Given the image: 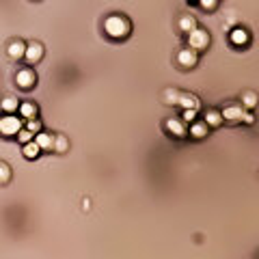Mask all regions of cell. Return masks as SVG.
<instances>
[{"mask_svg": "<svg viewBox=\"0 0 259 259\" xmlns=\"http://www.w3.org/2000/svg\"><path fill=\"white\" fill-rule=\"evenodd\" d=\"M177 26H180L181 32H186L188 35V32H192L199 24H197V18H194V15H181L180 22H177Z\"/></svg>", "mask_w": 259, "mask_h": 259, "instance_id": "15", "label": "cell"}, {"mask_svg": "<svg viewBox=\"0 0 259 259\" xmlns=\"http://www.w3.org/2000/svg\"><path fill=\"white\" fill-rule=\"evenodd\" d=\"M242 123H246V126H251V123H255V115L253 112H244V117H242Z\"/></svg>", "mask_w": 259, "mask_h": 259, "instance_id": "27", "label": "cell"}, {"mask_svg": "<svg viewBox=\"0 0 259 259\" xmlns=\"http://www.w3.org/2000/svg\"><path fill=\"white\" fill-rule=\"evenodd\" d=\"M35 143L41 147V151H52L54 149V134H48V132L35 134Z\"/></svg>", "mask_w": 259, "mask_h": 259, "instance_id": "12", "label": "cell"}, {"mask_svg": "<svg viewBox=\"0 0 259 259\" xmlns=\"http://www.w3.org/2000/svg\"><path fill=\"white\" fill-rule=\"evenodd\" d=\"M26 130L32 132V134H39L41 132V121L39 119H28V121H26Z\"/></svg>", "mask_w": 259, "mask_h": 259, "instance_id": "24", "label": "cell"}, {"mask_svg": "<svg viewBox=\"0 0 259 259\" xmlns=\"http://www.w3.org/2000/svg\"><path fill=\"white\" fill-rule=\"evenodd\" d=\"M9 181H11V169H9V164L0 162V183H9Z\"/></svg>", "mask_w": 259, "mask_h": 259, "instance_id": "22", "label": "cell"}, {"mask_svg": "<svg viewBox=\"0 0 259 259\" xmlns=\"http://www.w3.org/2000/svg\"><path fill=\"white\" fill-rule=\"evenodd\" d=\"M207 132H209V128H207V123L205 121H192L190 130H188V134H190L192 138H205L207 136Z\"/></svg>", "mask_w": 259, "mask_h": 259, "instance_id": "14", "label": "cell"}, {"mask_svg": "<svg viewBox=\"0 0 259 259\" xmlns=\"http://www.w3.org/2000/svg\"><path fill=\"white\" fill-rule=\"evenodd\" d=\"M20 117L22 119H37V115H39V108H37V104H32V102H24V104H20Z\"/></svg>", "mask_w": 259, "mask_h": 259, "instance_id": "13", "label": "cell"}, {"mask_svg": "<svg viewBox=\"0 0 259 259\" xmlns=\"http://www.w3.org/2000/svg\"><path fill=\"white\" fill-rule=\"evenodd\" d=\"M22 128H24L22 117H15V115H2L0 117V136H4V138L18 136V132Z\"/></svg>", "mask_w": 259, "mask_h": 259, "instance_id": "3", "label": "cell"}, {"mask_svg": "<svg viewBox=\"0 0 259 259\" xmlns=\"http://www.w3.org/2000/svg\"><path fill=\"white\" fill-rule=\"evenodd\" d=\"M177 106H181L183 110H199V108H201V102H199V97H197V95L181 91V95H180V104H177Z\"/></svg>", "mask_w": 259, "mask_h": 259, "instance_id": "11", "label": "cell"}, {"mask_svg": "<svg viewBox=\"0 0 259 259\" xmlns=\"http://www.w3.org/2000/svg\"><path fill=\"white\" fill-rule=\"evenodd\" d=\"M67 149H69V138L65 136V134H56V136H54V149L52 151H56V154H65Z\"/></svg>", "mask_w": 259, "mask_h": 259, "instance_id": "21", "label": "cell"}, {"mask_svg": "<svg viewBox=\"0 0 259 259\" xmlns=\"http://www.w3.org/2000/svg\"><path fill=\"white\" fill-rule=\"evenodd\" d=\"M43 54H46V50H43V46L39 41H30L26 43V54H24V61L28 65H37L43 58Z\"/></svg>", "mask_w": 259, "mask_h": 259, "instance_id": "6", "label": "cell"}, {"mask_svg": "<svg viewBox=\"0 0 259 259\" xmlns=\"http://www.w3.org/2000/svg\"><path fill=\"white\" fill-rule=\"evenodd\" d=\"M244 112H246V108H242L240 104H231V106H225L223 110H220V115H223V121L237 123V121H242Z\"/></svg>", "mask_w": 259, "mask_h": 259, "instance_id": "8", "label": "cell"}, {"mask_svg": "<svg viewBox=\"0 0 259 259\" xmlns=\"http://www.w3.org/2000/svg\"><path fill=\"white\" fill-rule=\"evenodd\" d=\"M24 54H26V43L22 41V39H13L7 46V56L13 58V61H20V58H24Z\"/></svg>", "mask_w": 259, "mask_h": 259, "instance_id": "10", "label": "cell"}, {"mask_svg": "<svg viewBox=\"0 0 259 259\" xmlns=\"http://www.w3.org/2000/svg\"><path fill=\"white\" fill-rule=\"evenodd\" d=\"M177 65H180L181 69H192V67H197V63H199V56H197V52L190 50V48H183V50L177 52Z\"/></svg>", "mask_w": 259, "mask_h": 259, "instance_id": "5", "label": "cell"}, {"mask_svg": "<svg viewBox=\"0 0 259 259\" xmlns=\"http://www.w3.org/2000/svg\"><path fill=\"white\" fill-rule=\"evenodd\" d=\"M194 119H197V110H183V115H181L183 123H192Z\"/></svg>", "mask_w": 259, "mask_h": 259, "instance_id": "26", "label": "cell"}, {"mask_svg": "<svg viewBox=\"0 0 259 259\" xmlns=\"http://www.w3.org/2000/svg\"><path fill=\"white\" fill-rule=\"evenodd\" d=\"M205 123H207V128H218L220 123H223V115H220V110H216V108H212V110L205 112Z\"/></svg>", "mask_w": 259, "mask_h": 259, "instance_id": "19", "label": "cell"}, {"mask_svg": "<svg viewBox=\"0 0 259 259\" xmlns=\"http://www.w3.org/2000/svg\"><path fill=\"white\" fill-rule=\"evenodd\" d=\"M164 128H166V132H169L171 136H175V138H186L188 136V128H186V123H183L181 119H166Z\"/></svg>", "mask_w": 259, "mask_h": 259, "instance_id": "7", "label": "cell"}, {"mask_svg": "<svg viewBox=\"0 0 259 259\" xmlns=\"http://www.w3.org/2000/svg\"><path fill=\"white\" fill-rule=\"evenodd\" d=\"M199 7L203 11H216L218 9V0H199Z\"/></svg>", "mask_w": 259, "mask_h": 259, "instance_id": "25", "label": "cell"}, {"mask_svg": "<svg viewBox=\"0 0 259 259\" xmlns=\"http://www.w3.org/2000/svg\"><path fill=\"white\" fill-rule=\"evenodd\" d=\"M180 95H181V91L180 89H164V93H162V102L164 104H169V106H177L180 104Z\"/></svg>", "mask_w": 259, "mask_h": 259, "instance_id": "16", "label": "cell"}, {"mask_svg": "<svg viewBox=\"0 0 259 259\" xmlns=\"http://www.w3.org/2000/svg\"><path fill=\"white\" fill-rule=\"evenodd\" d=\"M259 104V95L255 93V91H246V93H242V108H248V110H251V108H255Z\"/></svg>", "mask_w": 259, "mask_h": 259, "instance_id": "20", "label": "cell"}, {"mask_svg": "<svg viewBox=\"0 0 259 259\" xmlns=\"http://www.w3.org/2000/svg\"><path fill=\"white\" fill-rule=\"evenodd\" d=\"M32 138H35V134H32V132H28V130H26V128H22L20 130V132H18V140H20V143L22 145H26V143H30V140Z\"/></svg>", "mask_w": 259, "mask_h": 259, "instance_id": "23", "label": "cell"}, {"mask_svg": "<svg viewBox=\"0 0 259 259\" xmlns=\"http://www.w3.org/2000/svg\"><path fill=\"white\" fill-rule=\"evenodd\" d=\"M15 84H18L20 89L28 91V89H32V86L37 84V74L32 72L30 67H24V69H20V72L15 74Z\"/></svg>", "mask_w": 259, "mask_h": 259, "instance_id": "4", "label": "cell"}, {"mask_svg": "<svg viewBox=\"0 0 259 259\" xmlns=\"http://www.w3.org/2000/svg\"><path fill=\"white\" fill-rule=\"evenodd\" d=\"M0 108H2L7 115H11V112H15L20 108V102H18V97L15 95H4L2 97V102H0Z\"/></svg>", "mask_w": 259, "mask_h": 259, "instance_id": "17", "label": "cell"}, {"mask_svg": "<svg viewBox=\"0 0 259 259\" xmlns=\"http://www.w3.org/2000/svg\"><path fill=\"white\" fill-rule=\"evenodd\" d=\"M209 41H212V37H209V32L201 28V26H197L192 32H188V48L194 52H203L209 48Z\"/></svg>", "mask_w": 259, "mask_h": 259, "instance_id": "2", "label": "cell"}, {"mask_svg": "<svg viewBox=\"0 0 259 259\" xmlns=\"http://www.w3.org/2000/svg\"><path fill=\"white\" fill-rule=\"evenodd\" d=\"M22 154H24V158H28V160H35V158H39V154H41V147L35 143V138H32L30 143H26L24 147H22Z\"/></svg>", "mask_w": 259, "mask_h": 259, "instance_id": "18", "label": "cell"}, {"mask_svg": "<svg viewBox=\"0 0 259 259\" xmlns=\"http://www.w3.org/2000/svg\"><path fill=\"white\" fill-rule=\"evenodd\" d=\"M229 41L233 43L235 48H244L248 46V41H251V35H248V30L246 28H242V26H237V28L231 30V35H229Z\"/></svg>", "mask_w": 259, "mask_h": 259, "instance_id": "9", "label": "cell"}, {"mask_svg": "<svg viewBox=\"0 0 259 259\" xmlns=\"http://www.w3.org/2000/svg\"><path fill=\"white\" fill-rule=\"evenodd\" d=\"M104 32L110 39H126L132 32V22H130L126 15H119V13H112L104 20Z\"/></svg>", "mask_w": 259, "mask_h": 259, "instance_id": "1", "label": "cell"}]
</instances>
